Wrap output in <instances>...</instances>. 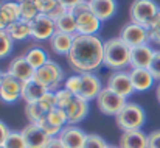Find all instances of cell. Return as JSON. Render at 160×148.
I'll return each instance as SVG.
<instances>
[{
	"instance_id": "5b68a950",
	"label": "cell",
	"mask_w": 160,
	"mask_h": 148,
	"mask_svg": "<svg viewBox=\"0 0 160 148\" xmlns=\"http://www.w3.org/2000/svg\"><path fill=\"white\" fill-rule=\"evenodd\" d=\"M34 78L39 83H42L50 92H56L64 84V70L54 61H48L36 70Z\"/></svg>"
},
{
	"instance_id": "60d3db41",
	"label": "cell",
	"mask_w": 160,
	"mask_h": 148,
	"mask_svg": "<svg viewBox=\"0 0 160 148\" xmlns=\"http://www.w3.org/2000/svg\"><path fill=\"white\" fill-rule=\"evenodd\" d=\"M9 27V24L6 22V19H5V16L2 14V11H0V30H6Z\"/></svg>"
},
{
	"instance_id": "d6986e66",
	"label": "cell",
	"mask_w": 160,
	"mask_h": 148,
	"mask_svg": "<svg viewBox=\"0 0 160 148\" xmlns=\"http://www.w3.org/2000/svg\"><path fill=\"white\" fill-rule=\"evenodd\" d=\"M129 75H131V81H132L135 92H145L151 89L156 81L149 69H131Z\"/></svg>"
},
{
	"instance_id": "3957f363",
	"label": "cell",
	"mask_w": 160,
	"mask_h": 148,
	"mask_svg": "<svg viewBox=\"0 0 160 148\" xmlns=\"http://www.w3.org/2000/svg\"><path fill=\"white\" fill-rule=\"evenodd\" d=\"M118 128L124 131H137L142 130V126L146 122V114L143 108L137 103H126L124 108L115 115Z\"/></svg>"
},
{
	"instance_id": "2e32d148",
	"label": "cell",
	"mask_w": 160,
	"mask_h": 148,
	"mask_svg": "<svg viewBox=\"0 0 160 148\" xmlns=\"http://www.w3.org/2000/svg\"><path fill=\"white\" fill-rule=\"evenodd\" d=\"M58 137L61 139V142L64 144L65 148H82L87 134L75 125H67L62 128Z\"/></svg>"
},
{
	"instance_id": "ee69618b",
	"label": "cell",
	"mask_w": 160,
	"mask_h": 148,
	"mask_svg": "<svg viewBox=\"0 0 160 148\" xmlns=\"http://www.w3.org/2000/svg\"><path fill=\"white\" fill-rule=\"evenodd\" d=\"M2 77H3V73H2V72H0V81H2Z\"/></svg>"
},
{
	"instance_id": "ac0fdd59",
	"label": "cell",
	"mask_w": 160,
	"mask_h": 148,
	"mask_svg": "<svg viewBox=\"0 0 160 148\" xmlns=\"http://www.w3.org/2000/svg\"><path fill=\"white\" fill-rule=\"evenodd\" d=\"M67 117H68V125H75V123H79L82 122L87 114H89V101L82 100L81 97L75 95L73 101L64 109Z\"/></svg>"
},
{
	"instance_id": "603a6c76",
	"label": "cell",
	"mask_w": 160,
	"mask_h": 148,
	"mask_svg": "<svg viewBox=\"0 0 160 148\" xmlns=\"http://www.w3.org/2000/svg\"><path fill=\"white\" fill-rule=\"evenodd\" d=\"M73 39H75V36H72V34H65V33L56 31L50 38V47L58 55L68 56V53L72 50V45H73Z\"/></svg>"
},
{
	"instance_id": "4fadbf2b",
	"label": "cell",
	"mask_w": 160,
	"mask_h": 148,
	"mask_svg": "<svg viewBox=\"0 0 160 148\" xmlns=\"http://www.w3.org/2000/svg\"><path fill=\"white\" fill-rule=\"evenodd\" d=\"M101 20L93 14V11H86L76 16V34L84 36H97L101 28Z\"/></svg>"
},
{
	"instance_id": "7bdbcfd3",
	"label": "cell",
	"mask_w": 160,
	"mask_h": 148,
	"mask_svg": "<svg viewBox=\"0 0 160 148\" xmlns=\"http://www.w3.org/2000/svg\"><path fill=\"white\" fill-rule=\"evenodd\" d=\"M107 148H120V147H115V145H109Z\"/></svg>"
},
{
	"instance_id": "836d02e7",
	"label": "cell",
	"mask_w": 160,
	"mask_h": 148,
	"mask_svg": "<svg viewBox=\"0 0 160 148\" xmlns=\"http://www.w3.org/2000/svg\"><path fill=\"white\" fill-rule=\"evenodd\" d=\"M109 145L106 144V140L101 137V136H97V134H87L86 137V142H84V147L82 148H107Z\"/></svg>"
},
{
	"instance_id": "74e56055",
	"label": "cell",
	"mask_w": 160,
	"mask_h": 148,
	"mask_svg": "<svg viewBox=\"0 0 160 148\" xmlns=\"http://www.w3.org/2000/svg\"><path fill=\"white\" fill-rule=\"evenodd\" d=\"M9 131H11V130H9V128L0 120V147H3V144H5V140H6Z\"/></svg>"
},
{
	"instance_id": "b9f144b4",
	"label": "cell",
	"mask_w": 160,
	"mask_h": 148,
	"mask_svg": "<svg viewBox=\"0 0 160 148\" xmlns=\"http://www.w3.org/2000/svg\"><path fill=\"white\" fill-rule=\"evenodd\" d=\"M156 95H157V100H159V103H160V83H159V86H157V91H156Z\"/></svg>"
},
{
	"instance_id": "f546056e",
	"label": "cell",
	"mask_w": 160,
	"mask_h": 148,
	"mask_svg": "<svg viewBox=\"0 0 160 148\" xmlns=\"http://www.w3.org/2000/svg\"><path fill=\"white\" fill-rule=\"evenodd\" d=\"M14 47V41L6 33V30H0V59L6 58Z\"/></svg>"
},
{
	"instance_id": "8fae6325",
	"label": "cell",
	"mask_w": 160,
	"mask_h": 148,
	"mask_svg": "<svg viewBox=\"0 0 160 148\" xmlns=\"http://www.w3.org/2000/svg\"><path fill=\"white\" fill-rule=\"evenodd\" d=\"M19 98H22V81H19L8 72L3 73L0 81V100L3 103H14Z\"/></svg>"
},
{
	"instance_id": "8d00e7d4",
	"label": "cell",
	"mask_w": 160,
	"mask_h": 148,
	"mask_svg": "<svg viewBox=\"0 0 160 148\" xmlns=\"http://www.w3.org/2000/svg\"><path fill=\"white\" fill-rule=\"evenodd\" d=\"M148 148H160V130L148 134Z\"/></svg>"
},
{
	"instance_id": "e575fe53",
	"label": "cell",
	"mask_w": 160,
	"mask_h": 148,
	"mask_svg": "<svg viewBox=\"0 0 160 148\" xmlns=\"http://www.w3.org/2000/svg\"><path fill=\"white\" fill-rule=\"evenodd\" d=\"M36 3L41 14H50L54 6L59 3V0H36Z\"/></svg>"
},
{
	"instance_id": "d590c367",
	"label": "cell",
	"mask_w": 160,
	"mask_h": 148,
	"mask_svg": "<svg viewBox=\"0 0 160 148\" xmlns=\"http://www.w3.org/2000/svg\"><path fill=\"white\" fill-rule=\"evenodd\" d=\"M149 72L152 73L154 80L160 83V50H156V53H154L152 62L149 66Z\"/></svg>"
},
{
	"instance_id": "9c48e42d",
	"label": "cell",
	"mask_w": 160,
	"mask_h": 148,
	"mask_svg": "<svg viewBox=\"0 0 160 148\" xmlns=\"http://www.w3.org/2000/svg\"><path fill=\"white\" fill-rule=\"evenodd\" d=\"M106 87H109L110 91H113L115 94H118V95H121L124 98L131 97L135 92V89L132 86V81H131V75L126 70H115V72H112L109 75V78H107Z\"/></svg>"
},
{
	"instance_id": "e0dca14e",
	"label": "cell",
	"mask_w": 160,
	"mask_h": 148,
	"mask_svg": "<svg viewBox=\"0 0 160 148\" xmlns=\"http://www.w3.org/2000/svg\"><path fill=\"white\" fill-rule=\"evenodd\" d=\"M156 50L149 44L135 47L131 50V69H149Z\"/></svg>"
},
{
	"instance_id": "ab89813d",
	"label": "cell",
	"mask_w": 160,
	"mask_h": 148,
	"mask_svg": "<svg viewBox=\"0 0 160 148\" xmlns=\"http://www.w3.org/2000/svg\"><path fill=\"white\" fill-rule=\"evenodd\" d=\"M81 2H82V0H59V3H61V5H64L68 11H70L73 6H76L78 3H81Z\"/></svg>"
},
{
	"instance_id": "1f68e13d",
	"label": "cell",
	"mask_w": 160,
	"mask_h": 148,
	"mask_svg": "<svg viewBox=\"0 0 160 148\" xmlns=\"http://www.w3.org/2000/svg\"><path fill=\"white\" fill-rule=\"evenodd\" d=\"M146 28H148L149 42H154V44H159L160 45V11H159V14L151 20V24Z\"/></svg>"
},
{
	"instance_id": "d6a6232c",
	"label": "cell",
	"mask_w": 160,
	"mask_h": 148,
	"mask_svg": "<svg viewBox=\"0 0 160 148\" xmlns=\"http://www.w3.org/2000/svg\"><path fill=\"white\" fill-rule=\"evenodd\" d=\"M81 75H70L65 81H64V87L67 91H70L72 94L78 95L79 94V89H81Z\"/></svg>"
},
{
	"instance_id": "44dd1931",
	"label": "cell",
	"mask_w": 160,
	"mask_h": 148,
	"mask_svg": "<svg viewBox=\"0 0 160 148\" xmlns=\"http://www.w3.org/2000/svg\"><path fill=\"white\" fill-rule=\"evenodd\" d=\"M93 14L101 20L106 22L112 19L117 13V0H89Z\"/></svg>"
},
{
	"instance_id": "277c9868",
	"label": "cell",
	"mask_w": 160,
	"mask_h": 148,
	"mask_svg": "<svg viewBox=\"0 0 160 148\" xmlns=\"http://www.w3.org/2000/svg\"><path fill=\"white\" fill-rule=\"evenodd\" d=\"M159 11L160 6L154 0H134L129 8V19L132 24L148 27Z\"/></svg>"
},
{
	"instance_id": "f6af8a7d",
	"label": "cell",
	"mask_w": 160,
	"mask_h": 148,
	"mask_svg": "<svg viewBox=\"0 0 160 148\" xmlns=\"http://www.w3.org/2000/svg\"><path fill=\"white\" fill-rule=\"evenodd\" d=\"M0 148H5V147H0Z\"/></svg>"
},
{
	"instance_id": "f1b7e54d",
	"label": "cell",
	"mask_w": 160,
	"mask_h": 148,
	"mask_svg": "<svg viewBox=\"0 0 160 148\" xmlns=\"http://www.w3.org/2000/svg\"><path fill=\"white\" fill-rule=\"evenodd\" d=\"M5 148H27V144H25V139H23V134L22 131H9L5 144H3Z\"/></svg>"
},
{
	"instance_id": "9a60e30c",
	"label": "cell",
	"mask_w": 160,
	"mask_h": 148,
	"mask_svg": "<svg viewBox=\"0 0 160 148\" xmlns=\"http://www.w3.org/2000/svg\"><path fill=\"white\" fill-rule=\"evenodd\" d=\"M81 89L78 97H81L86 101L90 100H97L98 94L101 92L103 86H101V80L95 75V73H82L81 75Z\"/></svg>"
},
{
	"instance_id": "52a82bcc",
	"label": "cell",
	"mask_w": 160,
	"mask_h": 148,
	"mask_svg": "<svg viewBox=\"0 0 160 148\" xmlns=\"http://www.w3.org/2000/svg\"><path fill=\"white\" fill-rule=\"evenodd\" d=\"M128 101L124 97L115 94L113 91H110L109 87H103L101 92L97 97V106L98 109L106 114V115H117L126 104Z\"/></svg>"
},
{
	"instance_id": "7c38bea8",
	"label": "cell",
	"mask_w": 160,
	"mask_h": 148,
	"mask_svg": "<svg viewBox=\"0 0 160 148\" xmlns=\"http://www.w3.org/2000/svg\"><path fill=\"white\" fill-rule=\"evenodd\" d=\"M27 148H45L50 142L52 136H48L38 123H28L22 130Z\"/></svg>"
},
{
	"instance_id": "d4e9b609",
	"label": "cell",
	"mask_w": 160,
	"mask_h": 148,
	"mask_svg": "<svg viewBox=\"0 0 160 148\" xmlns=\"http://www.w3.org/2000/svg\"><path fill=\"white\" fill-rule=\"evenodd\" d=\"M27 58V61L33 66L34 70H38L39 67H42L44 64H47L50 59H48V55L47 51L42 49V47H38V45H33L27 50V53L23 55Z\"/></svg>"
},
{
	"instance_id": "4316f807",
	"label": "cell",
	"mask_w": 160,
	"mask_h": 148,
	"mask_svg": "<svg viewBox=\"0 0 160 148\" xmlns=\"http://www.w3.org/2000/svg\"><path fill=\"white\" fill-rule=\"evenodd\" d=\"M0 11L2 14L5 16L6 22L11 25L14 22H17L20 19V8H19V2H11V0H6V2H2L0 3Z\"/></svg>"
},
{
	"instance_id": "cb8c5ba5",
	"label": "cell",
	"mask_w": 160,
	"mask_h": 148,
	"mask_svg": "<svg viewBox=\"0 0 160 148\" xmlns=\"http://www.w3.org/2000/svg\"><path fill=\"white\" fill-rule=\"evenodd\" d=\"M6 33L11 36L12 41H23L27 38H31V22L19 19L6 28Z\"/></svg>"
},
{
	"instance_id": "83f0119b",
	"label": "cell",
	"mask_w": 160,
	"mask_h": 148,
	"mask_svg": "<svg viewBox=\"0 0 160 148\" xmlns=\"http://www.w3.org/2000/svg\"><path fill=\"white\" fill-rule=\"evenodd\" d=\"M17 2H19V8H20V19L31 22L33 19H36L41 14L36 0H17Z\"/></svg>"
},
{
	"instance_id": "4dcf8cb0",
	"label": "cell",
	"mask_w": 160,
	"mask_h": 148,
	"mask_svg": "<svg viewBox=\"0 0 160 148\" xmlns=\"http://www.w3.org/2000/svg\"><path fill=\"white\" fill-rule=\"evenodd\" d=\"M54 95H56V108H61V109H65V108L73 101V98H75V94H72V92L67 91L65 87L56 91Z\"/></svg>"
},
{
	"instance_id": "6da1fadb",
	"label": "cell",
	"mask_w": 160,
	"mask_h": 148,
	"mask_svg": "<svg viewBox=\"0 0 160 148\" xmlns=\"http://www.w3.org/2000/svg\"><path fill=\"white\" fill-rule=\"evenodd\" d=\"M67 59L70 67L79 75L93 73L104 66V42L98 36L76 34Z\"/></svg>"
},
{
	"instance_id": "30bf717a",
	"label": "cell",
	"mask_w": 160,
	"mask_h": 148,
	"mask_svg": "<svg viewBox=\"0 0 160 148\" xmlns=\"http://www.w3.org/2000/svg\"><path fill=\"white\" fill-rule=\"evenodd\" d=\"M56 33V24L47 14H39L31 20V38L34 41H50V38Z\"/></svg>"
},
{
	"instance_id": "484cf974",
	"label": "cell",
	"mask_w": 160,
	"mask_h": 148,
	"mask_svg": "<svg viewBox=\"0 0 160 148\" xmlns=\"http://www.w3.org/2000/svg\"><path fill=\"white\" fill-rule=\"evenodd\" d=\"M54 24H56V31L76 36V17L70 11H67L65 14H62Z\"/></svg>"
},
{
	"instance_id": "5bb4252c",
	"label": "cell",
	"mask_w": 160,
	"mask_h": 148,
	"mask_svg": "<svg viewBox=\"0 0 160 148\" xmlns=\"http://www.w3.org/2000/svg\"><path fill=\"white\" fill-rule=\"evenodd\" d=\"M8 73L12 75L14 78H17L19 81L25 83V81H30L34 78V73L36 70L33 69V66L27 61V58L22 55V56H16L9 66H8Z\"/></svg>"
},
{
	"instance_id": "ffe728a7",
	"label": "cell",
	"mask_w": 160,
	"mask_h": 148,
	"mask_svg": "<svg viewBox=\"0 0 160 148\" xmlns=\"http://www.w3.org/2000/svg\"><path fill=\"white\" fill-rule=\"evenodd\" d=\"M120 148H148V134L142 130L124 131L120 137Z\"/></svg>"
},
{
	"instance_id": "7a4b0ae2",
	"label": "cell",
	"mask_w": 160,
	"mask_h": 148,
	"mask_svg": "<svg viewBox=\"0 0 160 148\" xmlns=\"http://www.w3.org/2000/svg\"><path fill=\"white\" fill-rule=\"evenodd\" d=\"M131 50L120 38L107 39L104 42V66L113 72L131 67Z\"/></svg>"
},
{
	"instance_id": "8992f818",
	"label": "cell",
	"mask_w": 160,
	"mask_h": 148,
	"mask_svg": "<svg viewBox=\"0 0 160 148\" xmlns=\"http://www.w3.org/2000/svg\"><path fill=\"white\" fill-rule=\"evenodd\" d=\"M56 108V95L54 92H47L42 98L33 103H27L25 115L30 120V123H38L41 119H44L52 109Z\"/></svg>"
},
{
	"instance_id": "f35d334b",
	"label": "cell",
	"mask_w": 160,
	"mask_h": 148,
	"mask_svg": "<svg viewBox=\"0 0 160 148\" xmlns=\"http://www.w3.org/2000/svg\"><path fill=\"white\" fill-rule=\"evenodd\" d=\"M45 148H65V147H64V144L61 142V139L56 136V137H52V139H50V142L47 144Z\"/></svg>"
},
{
	"instance_id": "7402d4cb",
	"label": "cell",
	"mask_w": 160,
	"mask_h": 148,
	"mask_svg": "<svg viewBox=\"0 0 160 148\" xmlns=\"http://www.w3.org/2000/svg\"><path fill=\"white\" fill-rule=\"evenodd\" d=\"M47 92H48V89L42 83H39L36 78L22 83V98L25 100L27 103L38 101L39 98H42Z\"/></svg>"
},
{
	"instance_id": "ba28073f",
	"label": "cell",
	"mask_w": 160,
	"mask_h": 148,
	"mask_svg": "<svg viewBox=\"0 0 160 148\" xmlns=\"http://www.w3.org/2000/svg\"><path fill=\"white\" fill-rule=\"evenodd\" d=\"M126 45H129L131 49H135V47H140V45H145L149 42V36H148V28L146 27H142V25H137V24H126L121 31H120V36H118Z\"/></svg>"
}]
</instances>
